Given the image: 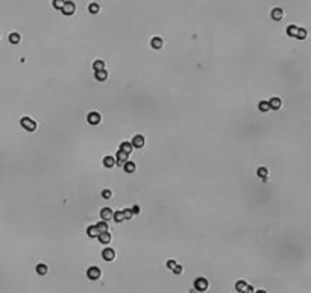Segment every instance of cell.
Instances as JSON below:
<instances>
[{"instance_id": "19", "label": "cell", "mask_w": 311, "mask_h": 293, "mask_svg": "<svg viewBox=\"0 0 311 293\" xmlns=\"http://www.w3.org/2000/svg\"><path fill=\"white\" fill-rule=\"evenodd\" d=\"M93 68H94V71L105 70V62H103L102 59H96V61L93 62Z\"/></svg>"}, {"instance_id": "29", "label": "cell", "mask_w": 311, "mask_h": 293, "mask_svg": "<svg viewBox=\"0 0 311 293\" xmlns=\"http://www.w3.org/2000/svg\"><path fill=\"white\" fill-rule=\"evenodd\" d=\"M64 3H65V0H53V2H52L53 8H55V9H59V11H61V8L64 6Z\"/></svg>"}, {"instance_id": "6", "label": "cell", "mask_w": 311, "mask_h": 293, "mask_svg": "<svg viewBox=\"0 0 311 293\" xmlns=\"http://www.w3.org/2000/svg\"><path fill=\"white\" fill-rule=\"evenodd\" d=\"M100 114L99 112H96V111H93V112H90L88 115H87V120H88V123L90 125H99L100 123Z\"/></svg>"}, {"instance_id": "14", "label": "cell", "mask_w": 311, "mask_h": 293, "mask_svg": "<svg viewBox=\"0 0 311 293\" xmlns=\"http://www.w3.org/2000/svg\"><path fill=\"white\" fill-rule=\"evenodd\" d=\"M100 217H102V220H109V219L112 217V211H111V208H102V211H100Z\"/></svg>"}, {"instance_id": "27", "label": "cell", "mask_w": 311, "mask_h": 293, "mask_svg": "<svg viewBox=\"0 0 311 293\" xmlns=\"http://www.w3.org/2000/svg\"><path fill=\"white\" fill-rule=\"evenodd\" d=\"M37 274L38 275H46L47 274V266L46 264H38L37 266Z\"/></svg>"}, {"instance_id": "17", "label": "cell", "mask_w": 311, "mask_h": 293, "mask_svg": "<svg viewBox=\"0 0 311 293\" xmlns=\"http://www.w3.org/2000/svg\"><path fill=\"white\" fill-rule=\"evenodd\" d=\"M103 166L108 167V169L114 167V166H115V158H114V157H105V158H103Z\"/></svg>"}, {"instance_id": "35", "label": "cell", "mask_w": 311, "mask_h": 293, "mask_svg": "<svg viewBox=\"0 0 311 293\" xmlns=\"http://www.w3.org/2000/svg\"><path fill=\"white\" fill-rule=\"evenodd\" d=\"M131 211H132V214H138L141 210H140V207H138V205H134V207L131 208Z\"/></svg>"}, {"instance_id": "21", "label": "cell", "mask_w": 311, "mask_h": 293, "mask_svg": "<svg viewBox=\"0 0 311 293\" xmlns=\"http://www.w3.org/2000/svg\"><path fill=\"white\" fill-rule=\"evenodd\" d=\"M152 47L153 49H161L162 47V38H159V37H155V38H152Z\"/></svg>"}, {"instance_id": "36", "label": "cell", "mask_w": 311, "mask_h": 293, "mask_svg": "<svg viewBox=\"0 0 311 293\" xmlns=\"http://www.w3.org/2000/svg\"><path fill=\"white\" fill-rule=\"evenodd\" d=\"M253 293H267L266 290H258V292H253Z\"/></svg>"}, {"instance_id": "30", "label": "cell", "mask_w": 311, "mask_h": 293, "mask_svg": "<svg viewBox=\"0 0 311 293\" xmlns=\"http://www.w3.org/2000/svg\"><path fill=\"white\" fill-rule=\"evenodd\" d=\"M305 37H307V31L304 29V28H299V31H298V35H296V38H299V40H305Z\"/></svg>"}, {"instance_id": "1", "label": "cell", "mask_w": 311, "mask_h": 293, "mask_svg": "<svg viewBox=\"0 0 311 293\" xmlns=\"http://www.w3.org/2000/svg\"><path fill=\"white\" fill-rule=\"evenodd\" d=\"M20 125L25 128L26 131H29V132H32V131H35L37 129V123L31 118V117H23L21 120H20Z\"/></svg>"}, {"instance_id": "4", "label": "cell", "mask_w": 311, "mask_h": 293, "mask_svg": "<svg viewBox=\"0 0 311 293\" xmlns=\"http://www.w3.org/2000/svg\"><path fill=\"white\" fill-rule=\"evenodd\" d=\"M100 275H102L100 269H99V267H96V266L90 267V269L87 271V277H88L90 280H93V281H96V280H99V278H100Z\"/></svg>"}, {"instance_id": "12", "label": "cell", "mask_w": 311, "mask_h": 293, "mask_svg": "<svg viewBox=\"0 0 311 293\" xmlns=\"http://www.w3.org/2000/svg\"><path fill=\"white\" fill-rule=\"evenodd\" d=\"M97 238H99L100 243H103V245H108V243L111 241V234H108V231H106V232H100V234L97 235Z\"/></svg>"}, {"instance_id": "32", "label": "cell", "mask_w": 311, "mask_h": 293, "mask_svg": "<svg viewBox=\"0 0 311 293\" xmlns=\"http://www.w3.org/2000/svg\"><path fill=\"white\" fill-rule=\"evenodd\" d=\"M167 267H169V269H172V271H173L175 267H176V261H175V260H170V261H167Z\"/></svg>"}, {"instance_id": "22", "label": "cell", "mask_w": 311, "mask_h": 293, "mask_svg": "<svg viewBox=\"0 0 311 293\" xmlns=\"http://www.w3.org/2000/svg\"><path fill=\"white\" fill-rule=\"evenodd\" d=\"M298 31H299V28L295 26V24H292V26L287 28V34H289L290 37H295V38H296V35H298Z\"/></svg>"}, {"instance_id": "3", "label": "cell", "mask_w": 311, "mask_h": 293, "mask_svg": "<svg viewBox=\"0 0 311 293\" xmlns=\"http://www.w3.org/2000/svg\"><path fill=\"white\" fill-rule=\"evenodd\" d=\"M75 11H76V5H75L73 2H65L64 6L61 8V12H62L64 15H73Z\"/></svg>"}, {"instance_id": "33", "label": "cell", "mask_w": 311, "mask_h": 293, "mask_svg": "<svg viewBox=\"0 0 311 293\" xmlns=\"http://www.w3.org/2000/svg\"><path fill=\"white\" fill-rule=\"evenodd\" d=\"M123 214H125V219H131V217H132V211H131L129 208L123 210Z\"/></svg>"}, {"instance_id": "34", "label": "cell", "mask_w": 311, "mask_h": 293, "mask_svg": "<svg viewBox=\"0 0 311 293\" xmlns=\"http://www.w3.org/2000/svg\"><path fill=\"white\" fill-rule=\"evenodd\" d=\"M173 272H175L176 275H181V274H182V266L176 264V267H175V269H173Z\"/></svg>"}, {"instance_id": "7", "label": "cell", "mask_w": 311, "mask_h": 293, "mask_svg": "<svg viewBox=\"0 0 311 293\" xmlns=\"http://www.w3.org/2000/svg\"><path fill=\"white\" fill-rule=\"evenodd\" d=\"M128 158H129V154H126V152H123L122 149L117 152V157H115V163L118 164V166H123L126 161H128Z\"/></svg>"}, {"instance_id": "13", "label": "cell", "mask_w": 311, "mask_h": 293, "mask_svg": "<svg viewBox=\"0 0 311 293\" xmlns=\"http://www.w3.org/2000/svg\"><path fill=\"white\" fill-rule=\"evenodd\" d=\"M123 169H125L126 173H134L135 169H137V166H135V163H132V161H126V163L123 164Z\"/></svg>"}, {"instance_id": "11", "label": "cell", "mask_w": 311, "mask_h": 293, "mask_svg": "<svg viewBox=\"0 0 311 293\" xmlns=\"http://www.w3.org/2000/svg\"><path fill=\"white\" fill-rule=\"evenodd\" d=\"M269 102V106H270V109H279L281 108V99L279 97H272L270 100H267Z\"/></svg>"}, {"instance_id": "26", "label": "cell", "mask_w": 311, "mask_h": 293, "mask_svg": "<svg viewBox=\"0 0 311 293\" xmlns=\"http://www.w3.org/2000/svg\"><path fill=\"white\" fill-rule=\"evenodd\" d=\"M88 11H90L91 14H97V12L100 11V6H99L97 3H90V5H88Z\"/></svg>"}, {"instance_id": "28", "label": "cell", "mask_w": 311, "mask_h": 293, "mask_svg": "<svg viewBox=\"0 0 311 293\" xmlns=\"http://www.w3.org/2000/svg\"><path fill=\"white\" fill-rule=\"evenodd\" d=\"M20 40H21V38H20V35H18L17 32H14V34H11V35H9V41H11L12 44H18V43H20Z\"/></svg>"}, {"instance_id": "18", "label": "cell", "mask_w": 311, "mask_h": 293, "mask_svg": "<svg viewBox=\"0 0 311 293\" xmlns=\"http://www.w3.org/2000/svg\"><path fill=\"white\" fill-rule=\"evenodd\" d=\"M132 143H129V141H123L122 144H120V149L123 151V152H126V154H131L132 152Z\"/></svg>"}, {"instance_id": "5", "label": "cell", "mask_w": 311, "mask_h": 293, "mask_svg": "<svg viewBox=\"0 0 311 293\" xmlns=\"http://www.w3.org/2000/svg\"><path fill=\"white\" fill-rule=\"evenodd\" d=\"M194 289L197 290V292H205L206 289H208V281H206V278H197L196 281H194Z\"/></svg>"}, {"instance_id": "2", "label": "cell", "mask_w": 311, "mask_h": 293, "mask_svg": "<svg viewBox=\"0 0 311 293\" xmlns=\"http://www.w3.org/2000/svg\"><path fill=\"white\" fill-rule=\"evenodd\" d=\"M235 289L240 292V293H253V292H255L253 287L249 286V284H247L246 281H243V280H240V281L235 283Z\"/></svg>"}, {"instance_id": "8", "label": "cell", "mask_w": 311, "mask_h": 293, "mask_svg": "<svg viewBox=\"0 0 311 293\" xmlns=\"http://www.w3.org/2000/svg\"><path fill=\"white\" fill-rule=\"evenodd\" d=\"M102 257H103V260H106V261H112V260L115 258V252H114V249L106 248V249H103Z\"/></svg>"}, {"instance_id": "9", "label": "cell", "mask_w": 311, "mask_h": 293, "mask_svg": "<svg viewBox=\"0 0 311 293\" xmlns=\"http://www.w3.org/2000/svg\"><path fill=\"white\" fill-rule=\"evenodd\" d=\"M132 146L134 148H143V146H144V137L143 135H135L134 138H132Z\"/></svg>"}, {"instance_id": "20", "label": "cell", "mask_w": 311, "mask_h": 293, "mask_svg": "<svg viewBox=\"0 0 311 293\" xmlns=\"http://www.w3.org/2000/svg\"><path fill=\"white\" fill-rule=\"evenodd\" d=\"M258 109H259L261 112H267V111H270L269 102H267V100H262V102H259V103H258Z\"/></svg>"}, {"instance_id": "16", "label": "cell", "mask_w": 311, "mask_h": 293, "mask_svg": "<svg viewBox=\"0 0 311 293\" xmlns=\"http://www.w3.org/2000/svg\"><path fill=\"white\" fill-rule=\"evenodd\" d=\"M112 217H114L115 222H125V220H126V219H125V214H123V210H118V211L112 213Z\"/></svg>"}, {"instance_id": "25", "label": "cell", "mask_w": 311, "mask_h": 293, "mask_svg": "<svg viewBox=\"0 0 311 293\" xmlns=\"http://www.w3.org/2000/svg\"><path fill=\"white\" fill-rule=\"evenodd\" d=\"M256 175H258L259 178H262V179H267V169H266V167H259V169L256 170Z\"/></svg>"}, {"instance_id": "15", "label": "cell", "mask_w": 311, "mask_h": 293, "mask_svg": "<svg viewBox=\"0 0 311 293\" xmlns=\"http://www.w3.org/2000/svg\"><path fill=\"white\" fill-rule=\"evenodd\" d=\"M96 79H97L99 82H103L108 79V73L106 70H99V71H96Z\"/></svg>"}, {"instance_id": "23", "label": "cell", "mask_w": 311, "mask_h": 293, "mask_svg": "<svg viewBox=\"0 0 311 293\" xmlns=\"http://www.w3.org/2000/svg\"><path fill=\"white\" fill-rule=\"evenodd\" d=\"M96 228H97L99 232H106L108 231V223L105 220H102V222H99L97 225H96Z\"/></svg>"}, {"instance_id": "24", "label": "cell", "mask_w": 311, "mask_h": 293, "mask_svg": "<svg viewBox=\"0 0 311 293\" xmlns=\"http://www.w3.org/2000/svg\"><path fill=\"white\" fill-rule=\"evenodd\" d=\"M87 234H88L90 237H97L100 232L97 231V228H96V226H88V229H87Z\"/></svg>"}, {"instance_id": "10", "label": "cell", "mask_w": 311, "mask_h": 293, "mask_svg": "<svg viewBox=\"0 0 311 293\" xmlns=\"http://www.w3.org/2000/svg\"><path fill=\"white\" fill-rule=\"evenodd\" d=\"M270 15H272V18H273L275 21H279V20H282V17H284V11H282L281 8H275V9H272Z\"/></svg>"}, {"instance_id": "31", "label": "cell", "mask_w": 311, "mask_h": 293, "mask_svg": "<svg viewBox=\"0 0 311 293\" xmlns=\"http://www.w3.org/2000/svg\"><path fill=\"white\" fill-rule=\"evenodd\" d=\"M111 196H112V191H111V190L106 188V190L102 191V198H103V199H111Z\"/></svg>"}]
</instances>
